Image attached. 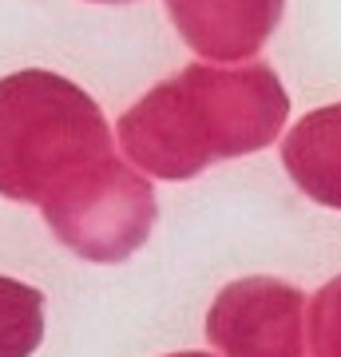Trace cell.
Instances as JSON below:
<instances>
[{
    "instance_id": "8992f818",
    "label": "cell",
    "mask_w": 341,
    "mask_h": 357,
    "mask_svg": "<svg viewBox=\"0 0 341 357\" xmlns=\"http://www.w3.org/2000/svg\"><path fill=\"white\" fill-rule=\"evenodd\" d=\"M282 163L305 199L341 211V103L317 107L294 123L282 139Z\"/></svg>"
},
{
    "instance_id": "3957f363",
    "label": "cell",
    "mask_w": 341,
    "mask_h": 357,
    "mask_svg": "<svg viewBox=\"0 0 341 357\" xmlns=\"http://www.w3.org/2000/svg\"><path fill=\"white\" fill-rule=\"evenodd\" d=\"M44 222L72 255L88 262H123L135 255L155 222L151 183L119 159L79 171L44 203Z\"/></svg>"
},
{
    "instance_id": "5b68a950",
    "label": "cell",
    "mask_w": 341,
    "mask_h": 357,
    "mask_svg": "<svg viewBox=\"0 0 341 357\" xmlns=\"http://www.w3.org/2000/svg\"><path fill=\"white\" fill-rule=\"evenodd\" d=\"M179 36L206 60H246L282 20V0H167Z\"/></svg>"
},
{
    "instance_id": "7a4b0ae2",
    "label": "cell",
    "mask_w": 341,
    "mask_h": 357,
    "mask_svg": "<svg viewBox=\"0 0 341 357\" xmlns=\"http://www.w3.org/2000/svg\"><path fill=\"white\" fill-rule=\"evenodd\" d=\"M112 159V128L88 91L56 72L0 79V195L44 203L79 171Z\"/></svg>"
},
{
    "instance_id": "277c9868",
    "label": "cell",
    "mask_w": 341,
    "mask_h": 357,
    "mask_svg": "<svg viewBox=\"0 0 341 357\" xmlns=\"http://www.w3.org/2000/svg\"><path fill=\"white\" fill-rule=\"evenodd\" d=\"M305 302L282 278H238L206 310V337L222 357H302Z\"/></svg>"
},
{
    "instance_id": "9c48e42d",
    "label": "cell",
    "mask_w": 341,
    "mask_h": 357,
    "mask_svg": "<svg viewBox=\"0 0 341 357\" xmlns=\"http://www.w3.org/2000/svg\"><path fill=\"white\" fill-rule=\"evenodd\" d=\"M167 357H211V354H195V349H190V354H167Z\"/></svg>"
},
{
    "instance_id": "6da1fadb",
    "label": "cell",
    "mask_w": 341,
    "mask_h": 357,
    "mask_svg": "<svg viewBox=\"0 0 341 357\" xmlns=\"http://www.w3.org/2000/svg\"><path fill=\"white\" fill-rule=\"evenodd\" d=\"M286 112L290 100L270 64H190L119 119V143L147 175L195 178L218 159L262 151Z\"/></svg>"
},
{
    "instance_id": "ba28073f",
    "label": "cell",
    "mask_w": 341,
    "mask_h": 357,
    "mask_svg": "<svg viewBox=\"0 0 341 357\" xmlns=\"http://www.w3.org/2000/svg\"><path fill=\"white\" fill-rule=\"evenodd\" d=\"M310 345L317 357H341V278L326 282L310 302Z\"/></svg>"
},
{
    "instance_id": "52a82bcc",
    "label": "cell",
    "mask_w": 341,
    "mask_h": 357,
    "mask_svg": "<svg viewBox=\"0 0 341 357\" xmlns=\"http://www.w3.org/2000/svg\"><path fill=\"white\" fill-rule=\"evenodd\" d=\"M44 342V294L0 274V357H32Z\"/></svg>"
}]
</instances>
